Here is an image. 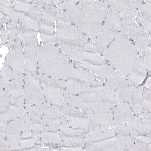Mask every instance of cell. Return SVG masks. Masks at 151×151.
Wrapping results in <instances>:
<instances>
[{"label": "cell", "mask_w": 151, "mask_h": 151, "mask_svg": "<svg viewBox=\"0 0 151 151\" xmlns=\"http://www.w3.org/2000/svg\"><path fill=\"white\" fill-rule=\"evenodd\" d=\"M57 133L63 142L67 143L84 140L86 136L71 126L64 117Z\"/></svg>", "instance_id": "cell-16"}, {"label": "cell", "mask_w": 151, "mask_h": 151, "mask_svg": "<svg viewBox=\"0 0 151 151\" xmlns=\"http://www.w3.org/2000/svg\"><path fill=\"white\" fill-rule=\"evenodd\" d=\"M42 121L56 132L59 129L64 118L63 109L57 108L42 116Z\"/></svg>", "instance_id": "cell-20"}, {"label": "cell", "mask_w": 151, "mask_h": 151, "mask_svg": "<svg viewBox=\"0 0 151 151\" xmlns=\"http://www.w3.org/2000/svg\"><path fill=\"white\" fill-rule=\"evenodd\" d=\"M33 5L31 0H15L11 9L26 13L33 7Z\"/></svg>", "instance_id": "cell-27"}, {"label": "cell", "mask_w": 151, "mask_h": 151, "mask_svg": "<svg viewBox=\"0 0 151 151\" xmlns=\"http://www.w3.org/2000/svg\"><path fill=\"white\" fill-rule=\"evenodd\" d=\"M6 16L1 12H0V29H2L4 27H3V24L5 21Z\"/></svg>", "instance_id": "cell-33"}, {"label": "cell", "mask_w": 151, "mask_h": 151, "mask_svg": "<svg viewBox=\"0 0 151 151\" xmlns=\"http://www.w3.org/2000/svg\"><path fill=\"white\" fill-rule=\"evenodd\" d=\"M56 20L57 46L74 61H81L87 41L86 36L71 23L60 9Z\"/></svg>", "instance_id": "cell-2"}, {"label": "cell", "mask_w": 151, "mask_h": 151, "mask_svg": "<svg viewBox=\"0 0 151 151\" xmlns=\"http://www.w3.org/2000/svg\"><path fill=\"white\" fill-rule=\"evenodd\" d=\"M0 31L1 43L5 45L8 40V34L5 27H3Z\"/></svg>", "instance_id": "cell-31"}, {"label": "cell", "mask_w": 151, "mask_h": 151, "mask_svg": "<svg viewBox=\"0 0 151 151\" xmlns=\"http://www.w3.org/2000/svg\"><path fill=\"white\" fill-rule=\"evenodd\" d=\"M24 76L23 73H20L2 88L19 106L22 108L24 100Z\"/></svg>", "instance_id": "cell-15"}, {"label": "cell", "mask_w": 151, "mask_h": 151, "mask_svg": "<svg viewBox=\"0 0 151 151\" xmlns=\"http://www.w3.org/2000/svg\"><path fill=\"white\" fill-rule=\"evenodd\" d=\"M74 63L55 44H44L39 48L37 71L44 75L65 80L74 69Z\"/></svg>", "instance_id": "cell-4"}, {"label": "cell", "mask_w": 151, "mask_h": 151, "mask_svg": "<svg viewBox=\"0 0 151 151\" xmlns=\"http://www.w3.org/2000/svg\"><path fill=\"white\" fill-rule=\"evenodd\" d=\"M38 32L23 27L18 23L17 32L14 42H19L24 45L27 41L36 36Z\"/></svg>", "instance_id": "cell-24"}, {"label": "cell", "mask_w": 151, "mask_h": 151, "mask_svg": "<svg viewBox=\"0 0 151 151\" xmlns=\"http://www.w3.org/2000/svg\"><path fill=\"white\" fill-rule=\"evenodd\" d=\"M43 121L42 133L41 135L42 142L45 143H52L58 149L60 150L63 141L57 132L49 127L46 126Z\"/></svg>", "instance_id": "cell-21"}, {"label": "cell", "mask_w": 151, "mask_h": 151, "mask_svg": "<svg viewBox=\"0 0 151 151\" xmlns=\"http://www.w3.org/2000/svg\"><path fill=\"white\" fill-rule=\"evenodd\" d=\"M0 108L2 114L8 119L15 118L25 112L13 99L0 88Z\"/></svg>", "instance_id": "cell-14"}, {"label": "cell", "mask_w": 151, "mask_h": 151, "mask_svg": "<svg viewBox=\"0 0 151 151\" xmlns=\"http://www.w3.org/2000/svg\"><path fill=\"white\" fill-rule=\"evenodd\" d=\"M20 73L13 69L5 62L3 65L2 71L0 72V87L2 88L10 81L17 77Z\"/></svg>", "instance_id": "cell-23"}, {"label": "cell", "mask_w": 151, "mask_h": 151, "mask_svg": "<svg viewBox=\"0 0 151 151\" xmlns=\"http://www.w3.org/2000/svg\"><path fill=\"white\" fill-rule=\"evenodd\" d=\"M60 8L71 23L93 41L108 13V6L99 0H66Z\"/></svg>", "instance_id": "cell-1"}, {"label": "cell", "mask_w": 151, "mask_h": 151, "mask_svg": "<svg viewBox=\"0 0 151 151\" xmlns=\"http://www.w3.org/2000/svg\"><path fill=\"white\" fill-rule=\"evenodd\" d=\"M40 22L25 15L18 22L21 26L38 32Z\"/></svg>", "instance_id": "cell-26"}, {"label": "cell", "mask_w": 151, "mask_h": 151, "mask_svg": "<svg viewBox=\"0 0 151 151\" xmlns=\"http://www.w3.org/2000/svg\"><path fill=\"white\" fill-rule=\"evenodd\" d=\"M57 108H58L49 103L44 102L26 107V110L31 114L41 117L43 116Z\"/></svg>", "instance_id": "cell-22"}, {"label": "cell", "mask_w": 151, "mask_h": 151, "mask_svg": "<svg viewBox=\"0 0 151 151\" xmlns=\"http://www.w3.org/2000/svg\"><path fill=\"white\" fill-rule=\"evenodd\" d=\"M17 22L9 21L6 22V28L8 36V40L5 45L9 50L14 43L17 32Z\"/></svg>", "instance_id": "cell-25"}, {"label": "cell", "mask_w": 151, "mask_h": 151, "mask_svg": "<svg viewBox=\"0 0 151 151\" xmlns=\"http://www.w3.org/2000/svg\"><path fill=\"white\" fill-rule=\"evenodd\" d=\"M103 86L102 81H96L85 91L74 97L68 104L88 115L91 114L98 106Z\"/></svg>", "instance_id": "cell-8"}, {"label": "cell", "mask_w": 151, "mask_h": 151, "mask_svg": "<svg viewBox=\"0 0 151 151\" xmlns=\"http://www.w3.org/2000/svg\"><path fill=\"white\" fill-rule=\"evenodd\" d=\"M39 81L48 103L61 108L63 105L66 81L44 75H39Z\"/></svg>", "instance_id": "cell-9"}, {"label": "cell", "mask_w": 151, "mask_h": 151, "mask_svg": "<svg viewBox=\"0 0 151 151\" xmlns=\"http://www.w3.org/2000/svg\"><path fill=\"white\" fill-rule=\"evenodd\" d=\"M24 89L26 107L45 102V98L40 83L39 76L36 73L24 76Z\"/></svg>", "instance_id": "cell-10"}, {"label": "cell", "mask_w": 151, "mask_h": 151, "mask_svg": "<svg viewBox=\"0 0 151 151\" xmlns=\"http://www.w3.org/2000/svg\"><path fill=\"white\" fill-rule=\"evenodd\" d=\"M39 45L37 36L24 44V55L26 75L36 73L37 70Z\"/></svg>", "instance_id": "cell-12"}, {"label": "cell", "mask_w": 151, "mask_h": 151, "mask_svg": "<svg viewBox=\"0 0 151 151\" xmlns=\"http://www.w3.org/2000/svg\"><path fill=\"white\" fill-rule=\"evenodd\" d=\"M121 17L113 11L108 12L100 30L93 43L96 53H102L119 34Z\"/></svg>", "instance_id": "cell-7"}, {"label": "cell", "mask_w": 151, "mask_h": 151, "mask_svg": "<svg viewBox=\"0 0 151 151\" xmlns=\"http://www.w3.org/2000/svg\"><path fill=\"white\" fill-rule=\"evenodd\" d=\"M25 13L11 9L6 19V22L13 21L18 22Z\"/></svg>", "instance_id": "cell-30"}, {"label": "cell", "mask_w": 151, "mask_h": 151, "mask_svg": "<svg viewBox=\"0 0 151 151\" xmlns=\"http://www.w3.org/2000/svg\"><path fill=\"white\" fill-rule=\"evenodd\" d=\"M137 11L136 10L123 14L121 17V31L122 33L133 41L139 55H142L151 36L149 32L136 22Z\"/></svg>", "instance_id": "cell-6"}, {"label": "cell", "mask_w": 151, "mask_h": 151, "mask_svg": "<svg viewBox=\"0 0 151 151\" xmlns=\"http://www.w3.org/2000/svg\"><path fill=\"white\" fill-rule=\"evenodd\" d=\"M31 1L34 5L38 6L40 7L43 8L47 6L50 5L48 4L47 3L46 0H32Z\"/></svg>", "instance_id": "cell-32"}, {"label": "cell", "mask_w": 151, "mask_h": 151, "mask_svg": "<svg viewBox=\"0 0 151 151\" xmlns=\"http://www.w3.org/2000/svg\"><path fill=\"white\" fill-rule=\"evenodd\" d=\"M24 46V45L21 43L14 42L5 57V62L20 73L25 71Z\"/></svg>", "instance_id": "cell-13"}, {"label": "cell", "mask_w": 151, "mask_h": 151, "mask_svg": "<svg viewBox=\"0 0 151 151\" xmlns=\"http://www.w3.org/2000/svg\"><path fill=\"white\" fill-rule=\"evenodd\" d=\"M146 66L143 55L139 57L132 70L128 75V78L137 84H141L146 74Z\"/></svg>", "instance_id": "cell-19"}, {"label": "cell", "mask_w": 151, "mask_h": 151, "mask_svg": "<svg viewBox=\"0 0 151 151\" xmlns=\"http://www.w3.org/2000/svg\"><path fill=\"white\" fill-rule=\"evenodd\" d=\"M95 76L82 67L74 68L66 81L63 105L69 104L76 95L86 90L96 81Z\"/></svg>", "instance_id": "cell-5"}, {"label": "cell", "mask_w": 151, "mask_h": 151, "mask_svg": "<svg viewBox=\"0 0 151 151\" xmlns=\"http://www.w3.org/2000/svg\"><path fill=\"white\" fill-rule=\"evenodd\" d=\"M151 40L150 38L143 55L146 68L150 71L151 69Z\"/></svg>", "instance_id": "cell-29"}, {"label": "cell", "mask_w": 151, "mask_h": 151, "mask_svg": "<svg viewBox=\"0 0 151 151\" xmlns=\"http://www.w3.org/2000/svg\"><path fill=\"white\" fill-rule=\"evenodd\" d=\"M151 0L145 2L138 8L136 16V22L149 32L151 29Z\"/></svg>", "instance_id": "cell-18"}, {"label": "cell", "mask_w": 151, "mask_h": 151, "mask_svg": "<svg viewBox=\"0 0 151 151\" xmlns=\"http://www.w3.org/2000/svg\"><path fill=\"white\" fill-rule=\"evenodd\" d=\"M63 110L64 117L71 126L79 131L86 132L88 115L69 104L64 105Z\"/></svg>", "instance_id": "cell-11"}, {"label": "cell", "mask_w": 151, "mask_h": 151, "mask_svg": "<svg viewBox=\"0 0 151 151\" xmlns=\"http://www.w3.org/2000/svg\"><path fill=\"white\" fill-rule=\"evenodd\" d=\"M14 1L0 0V12L8 16Z\"/></svg>", "instance_id": "cell-28"}, {"label": "cell", "mask_w": 151, "mask_h": 151, "mask_svg": "<svg viewBox=\"0 0 151 151\" xmlns=\"http://www.w3.org/2000/svg\"><path fill=\"white\" fill-rule=\"evenodd\" d=\"M104 2L110 7L112 11L124 13L136 10L143 3L140 0H105Z\"/></svg>", "instance_id": "cell-17"}, {"label": "cell", "mask_w": 151, "mask_h": 151, "mask_svg": "<svg viewBox=\"0 0 151 151\" xmlns=\"http://www.w3.org/2000/svg\"><path fill=\"white\" fill-rule=\"evenodd\" d=\"M103 58L119 75L126 76L138 60L139 53L130 39L119 33L108 46Z\"/></svg>", "instance_id": "cell-3"}]
</instances>
